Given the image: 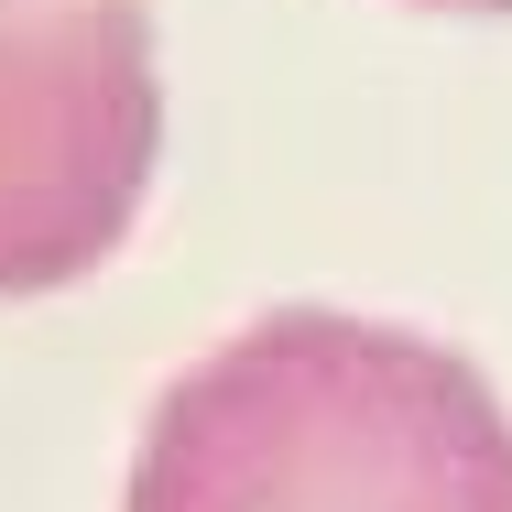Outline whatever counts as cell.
Listing matches in <instances>:
<instances>
[{
	"label": "cell",
	"mask_w": 512,
	"mask_h": 512,
	"mask_svg": "<svg viewBox=\"0 0 512 512\" xmlns=\"http://www.w3.org/2000/svg\"><path fill=\"white\" fill-rule=\"evenodd\" d=\"M131 512H512V414L436 338L284 306L164 393Z\"/></svg>",
	"instance_id": "6da1fadb"
},
{
	"label": "cell",
	"mask_w": 512,
	"mask_h": 512,
	"mask_svg": "<svg viewBox=\"0 0 512 512\" xmlns=\"http://www.w3.org/2000/svg\"><path fill=\"white\" fill-rule=\"evenodd\" d=\"M436 11H512V0H436Z\"/></svg>",
	"instance_id": "3957f363"
},
{
	"label": "cell",
	"mask_w": 512,
	"mask_h": 512,
	"mask_svg": "<svg viewBox=\"0 0 512 512\" xmlns=\"http://www.w3.org/2000/svg\"><path fill=\"white\" fill-rule=\"evenodd\" d=\"M164 153L142 0H0V295L99 273Z\"/></svg>",
	"instance_id": "7a4b0ae2"
}]
</instances>
